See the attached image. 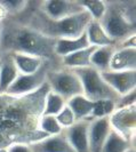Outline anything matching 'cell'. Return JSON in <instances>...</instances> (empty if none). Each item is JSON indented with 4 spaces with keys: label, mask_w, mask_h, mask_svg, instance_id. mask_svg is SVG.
I'll return each instance as SVG.
<instances>
[{
    "label": "cell",
    "mask_w": 136,
    "mask_h": 152,
    "mask_svg": "<svg viewBox=\"0 0 136 152\" xmlns=\"http://www.w3.org/2000/svg\"><path fill=\"white\" fill-rule=\"evenodd\" d=\"M135 102H136V89L135 91H132L130 93L126 94V95L120 96L118 99V101L116 102V110L136 105Z\"/></svg>",
    "instance_id": "obj_28"
},
{
    "label": "cell",
    "mask_w": 136,
    "mask_h": 152,
    "mask_svg": "<svg viewBox=\"0 0 136 152\" xmlns=\"http://www.w3.org/2000/svg\"><path fill=\"white\" fill-rule=\"evenodd\" d=\"M95 48H96L95 46H89L88 48L63 56L60 58L61 65L63 68L68 69H80L91 66V56L93 52L95 50Z\"/></svg>",
    "instance_id": "obj_17"
},
{
    "label": "cell",
    "mask_w": 136,
    "mask_h": 152,
    "mask_svg": "<svg viewBox=\"0 0 136 152\" xmlns=\"http://www.w3.org/2000/svg\"><path fill=\"white\" fill-rule=\"evenodd\" d=\"M46 84L49 91L60 95L68 102L77 95H83V89L79 77L72 69L57 68L48 70L46 75Z\"/></svg>",
    "instance_id": "obj_4"
},
{
    "label": "cell",
    "mask_w": 136,
    "mask_h": 152,
    "mask_svg": "<svg viewBox=\"0 0 136 152\" xmlns=\"http://www.w3.org/2000/svg\"><path fill=\"white\" fill-rule=\"evenodd\" d=\"M116 111V101L113 99H98L94 102L91 110V119H101L110 117Z\"/></svg>",
    "instance_id": "obj_23"
},
{
    "label": "cell",
    "mask_w": 136,
    "mask_h": 152,
    "mask_svg": "<svg viewBox=\"0 0 136 152\" xmlns=\"http://www.w3.org/2000/svg\"><path fill=\"white\" fill-rule=\"evenodd\" d=\"M89 42L87 39L86 31L83 33L80 37L73 39H56L55 40V45H54V54L56 55V57H63L67 56L69 54H72L78 50H81L85 48L89 47Z\"/></svg>",
    "instance_id": "obj_16"
},
{
    "label": "cell",
    "mask_w": 136,
    "mask_h": 152,
    "mask_svg": "<svg viewBox=\"0 0 136 152\" xmlns=\"http://www.w3.org/2000/svg\"><path fill=\"white\" fill-rule=\"evenodd\" d=\"M30 148L32 152H76L69 143L64 132L33 142L30 144Z\"/></svg>",
    "instance_id": "obj_12"
},
{
    "label": "cell",
    "mask_w": 136,
    "mask_h": 152,
    "mask_svg": "<svg viewBox=\"0 0 136 152\" xmlns=\"http://www.w3.org/2000/svg\"><path fill=\"white\" fill-rule=\"evenodd\" d=\"M126 152H136V150H135V145H133L132 148H129V149H128V150H127Z\"/></svg>",
    "instance_id": "obj_30"
},
{
    "label": "cell",
    "mask_w": 136,
    "mask_h": 152,
    "mask_svg": "<svg viewBox=\"0 0 136 152\" xmlns=\"http://www.w3.org/2000/svg\"><path fill=\"white\" fill-rule=\"evenodd\" d=\"M133 145H135V141L130 142L111 128L102 148V152H126Z\"/></svg>",
    "instance_id": "obj_21"
},
{
    "label": "cell",
    "mask_w": 136,
    "mask_h": 152,
    "mask_svg": "<svg viewBox=\"0 0 136 152\" xmlns=\"http://www.w3.org/2000/svg\"><path fill=\"white\" fill-rule=\"evenodd\" d=\"M87 39L91 46L103 47V46H113L114 42L107 37L105 31L103 30L101 23L98 21H91L86 29Z\"/></svg>",
    "instance_id": "obj_19"
},
{
    "label": "cell",
    "mask_w": 136,
    "mask_h": 152,
    "mask_svg": "<svg viewBox=\"0 0 136 152\" xmlns=\"http://www.w3.org/2000/svg\"><path fill=\"white\" fill-rule=\"evenodd\" d=\"M72 113L76 118V121L78 120H83V119H91V110L94 102L88 99L85 95H77L70 99L67 102Z\"/></svg>",
    "instance_id": "obj_18"
},
{
    "label": "cell",
    "mask_w": 136,
    "mask_h": 152,
    "mask_svg": "<svg viewBox=\"0 0 136 152\" xmlns=\"http://www.w3.org/2000/svg\"><path fill=\"white\" fill-rule=\"evenodd\" d=\"M55 40L56 39L46 37L25 24L6 17L2 21L0 32V53L29 54L61 64L60 58L54 54Z\"/></svg>",
    "instance_id": "obj_2"
},
{
    "label": "cell",
    "mask_w": 136,
    "mask_h": 152,
    "mask_svg": "<svg viewBox=\"0 0 136 152\" xmlns=\"http://www.w3.org/2000/svg\"><path fill=\"white\" fill-rule=\"evenodd\" d=\"M29 1H22V0H1L0 5L6 10L7 17H16L21 15L28 6Z\"/></svg>",
    "instance_id": "obj_26"
},
{
    "label": "cell",
    "mask_w": 136,
    "mask_h": 152,
    "mask_svg": "<svg viewBox=\"0 0 136 152\" xmlns=\"http://www.w3.org/2000/svg\"><path fill=\"white\" fill-rule=\"evenodd\" d=\"M38 129L46 136L58 135L63 132V128L57 122L55 115H41L39 120Z\"/></svg>",
    "instance_id": "obj_24"
},
{
    "label": "cell",
    "mask_w": 136,
    "mask_h": 152,
    "mask_svg": "<svg viewBox=\"0 0 136 152\" xmlns=\"http://www.w3.org/2000/svg\"><path fill=\"white\" fill-rule=\"evenodd\" d=\"M18 76L12 54L5 52L0 53V94H5L8 87L14 83Z\"/></svg>",
    "instance_id": "obj_14"
},
{
    "label": "cell",
    "mask_w": 136,
    "mask_h": 152,
    "mask_svg": "<svg viewBox=\"0 0 136 152\" xmlns=\"http://www.w3.org/2000/svg\"><path fill=\"white\" fill-rule=\"evenodd\" d=\"M55 118H56L57 122L60 124L61 127H62L63 129L71 127V126L76 122V118H75V115L72 113L71 109H70L68 105H65V107H63V110H62L57 115H55Z\"/></svg>",
    "instance_id": "obj_27"
},
{
    "label": "cell",
    "mask_w": 136,
    "mask_h": 152,
    "mask_svg": "<svg viewBox=\"0 0 136 152\" xmlns=\"http://www.w3.org/2000/svg\"><path fill=\"white\" fill-rule=\"evenodd\" d=\"M109 70L111 71L136 70V48H116L110 61Z\"/></svg>",
    "instance_id": "obj_13"
},
{
    "label": "cell",
    "mask_w": 136,
    "mask_h": 152,
    "mask_svg": "<svg viewBox=\"0 0 136 152\" xmlns=\"http://www.w3.org/2000/svg\"><path fill=\"white\" fill-rule=\"evenodd\" d=\"M111 128L130 142L135 141L136 135V105L116 110L109 117Z\"/></svg>",
    "instance_id": "obj_7"
},
{
    "label": "cell",
    "mask_w": 136,
    "mask_h": 152,
    "mask_svg": "<svg viewBox=\"0 0 136 152\" xmlns=\"http://www.w3.org/2000/svg\"><path fill=\"white\" fill-rule=\"evenodd\" d=\"M98 22L114 45L120 44L136 32L135 1H106L105 13Z\"/></svg>",
    "instance_id": "obj_3"
},
{
    "label": "cell",
    "mask_w": 136,
    "mask_h": 152,
    "mask_svg": "<svg viewBox=\"0 0 136 152\" xmlns=\"http://www.w3.org/2000/svg\"><path fill=\"white\" fill-rule=\"evenodd\" d=\"M10 54H12V57L14 60V63H15L18 73H22V75H33V73H36L45 64H47L49 62L44 60V58H40L38 56H33V55H29V54H23V53H10ZM52 63H54V62H52ZM56 64H58V63H56Z\"/></svg>",
    "instance_id": "obj_15"
},
{
    "label": "cell",
    "mask_w": 136,
    "mask_h": 152,
    "mask_svg": "<svg viewBox=\"0 0 136 152\" xmlns=\"http://www.w3.org/2000/svg\"><path fill=\"white\" fill-rule=\"evenodd\" d=\"M116 45L96 47L91 56V66L96 69L99 72L106 71L110 68V61L112 57Z\"/></svg>",
    "instance_id": "obj_20"
},
{
    "label": "cell",
    "mask_w": 136,
    "mask_h": 152,
    "mask_svg": "<svg viewBox=\"0 0 136 152\" xmlns=\"http://www.w3.org/2000/svg\"><path fill=\"white\" fill-rule=\"evenodd\" d=\"M7 152H32L30 144L26 143H14L7 148Z\"/></svg>",
    "instance_id": "obj_29"
},
{
    "label": "cell",
    "mask_w": 136,
    "mask_h": 152,
    "mask_svg": "<svg viewBox=\"0 0 136 152\" xmlns=\"http://www.w3.org/2000/svg\"><path fill=\"white\" fill-rule=\"evenodd\" d=\"M76 75L79 77L83 85V95L93 102L98 99H113L118 101L120 97L113 89H111L107 84L101 77V72L96 69L87 66V68L72 69Z\"/></svg>",
    "instance_id": "obj_5"
},
{
    "label": "cell",
    "mask_w": 136,
    "mask_h": 152,
    "mask_svg": "<svg viewBox=\"0 0 136 152\" xmlns=\"http://www.w3.org/2000/svg\"><path fill=\"white\" fill-rule=\"evenodd\" d=\"M93 119L78 120L71 127L63 130L69 143L76 152H91L88 143V129Z\"/></svg>",
    "instance_id": "obj_10"
},
{
    "label": "cell",
    "mask_w": 136,
    "mask_h": 152,
    "mask_svg": "<svg viewBox=\"0 0 136 152\" xmlns=\"http://www.w3.org/2000/svg\"><path fill=\"white\" fill-rule=\"evenodd\" d=\"M101 77L107 86L113 89L119 96L126 95L136 89V70L130 71H111L101 72Z\"/></svg>",
    "instance_id": "obj_9"
},
{
    "label": "cell",
    "mask_w": 136,
    "mask_h": 152,
    "mask_svg": "<svg viewBox=\"0 0 136 152\" xmlns=\"http://www.w3.org/2000/svg\"><path fill=\"white\" fill-rule=\"evenodd\" d=\"M57 68H61L60 64L48 62L33 75L18 73L17 78L14 80V83L8 87L5 94L13 95V96H23V95H28V94L38 91L46 83V75H47L48 70Z\"/></svg>",
    "instance_id": "obj_6"
},
{
    "label": "cell",
    "mask_w": 136,
    "mask_h": 152,
    "mask_svg": "<svg viewBox=\"0 0 136 152\" xmlns=\"http://www.w3.org/2000/svg\"><path fill=\"white\" fill-rule=\"evenodd\" d=\"M40 12L48 17L49 20L57 21L69 16L76 15L78 13H81L85 8L79 4V1L72 0H47L40 1L39 4Z\"/></svg>",
    "instance_id": "obj_8"
},
{
    "label": "cell",
    "mask_w": 136,
    "mask_h": 152,
    "mask_svg": "<svg viewBox=\"0 0 136 152\" xmlns=\"http://www.w3.org/2000/svg\"><path fill=\"white\" fill-rule=\"evenodd\" d=\"M1 29H2V21L0 22V32H1Z\"/></svg>",
    "instance_id": "obj_31"
},
{
    "label": "cell",
    "mask_w": 136,
    "mask_h": 152,
    "mask_svg": "<svg viewBox=\"0 0 136 152\" xmlns=\"http://www.w3.org/2000/svg\"><path fill=\"white\" fill-rule=\"evenodd\" d=\"M65 105H67V101L63 97L55 94L54 91H48L45 97L42 115H57Z\"/></svg>",
    "instance_id": "obj_22"
},
{
    "label": "cell",
    "mask_w": 136,
    "mask_h": 152,
    "mask_svg": "<svg viewBox=\"0 0 136 152\" xmlns=\"http://www.w3.org/2000/svg\"><path fill=\"white\" fill-rule=\"evenodd\" d=\"M48 85L28 95L0 94V149L14 143L31 144L47 137L39 132Z\"/></svg>",
    "instance_id": "obj_1"
},
{
    "label": "cell",
    "mask_w": 136,
    "mask_h": 152,
    "mask_svg": "<svg viewBox=\"0 0 136 152\" xmlns=\"http://www.w3.org/2000/svg\"><path fill=\"white\" fill-rule=\"evenodd\" d=\"M111 129L109 117L93 119L88 129V143L91 152H102V148Z\"/></svg>",
    "instance_id": "obj_11"
},
{
    "label": "cell",
    "mask_w": 136,
    "mask_h": 152,
    "mask_svg": "<svg viewBox=\"0 0 136 152\" xmlns=\"http://www.w3.org/2000/svg\"><path fill=\"white\" fill-rule=\"evenodd\" d=\"M79 4L83 6L94 21H99L106 9V1L103 0H79Z\"/></svg>",
    "instance_id": "obj_25"
}]
</instances>
